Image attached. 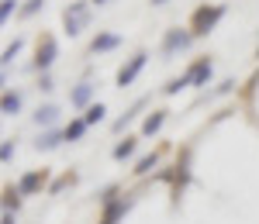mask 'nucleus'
I'll use <instances>...</instances> for the list:
<instances>
[{
    "label": "nucleus",
    "instance_id": "f257e3e1",
    "mask_svg": "<svg viewBox=\"0 0 259 224\" xmlns=\"http://www.w3.org/2000/svg\"><path fill=\"white\" fill-rule=\"evenodd\" d=\"M225 18V4H207V7H197L194 11V18H190V31H194V38H204V35H211L214 31V24Z\"/></svg>",
    "mask_w": 259,
    "mask_h": 224
},
{
    "label": "nucleus",
    "instance_id": "f03ea898",
    "mask_svg": "<svg viewBox=\"0 0 259 224\" xmlns=\"http://www.w3.org/2000/svg\"><path fill=\"white\" fill-rule=\"evenodd\" d=\"M62 21H66V31H69V38H76L83 28L90 24V0L69 4V7H66V14H62Z\"/></svg>",
    "mask_w": 259,
    "mask_h": 224
},
{
    "label": "nucleus",
    "instance_id": "7ed1b4c3",
    "mask_svg": "<svg viewBox=\"0 0 259 224\" xmlns=\"http://www.w3.org/2000/svg\"><path fill=\"white\" fill-rule=\"evenodd\" d=\"M190 41H194V31L190 28H173V31H166V41H162V55H177L183 48H190Z\"/></svg>",
    "mask_w": 259,
    "mask_h": 224
},
{
    "label": "nucleus",
    "instance_id": "20e7f679",
    "mask_svg": "<svg viewBox=\"0 0 259 224\" xmlns=\"http://www.w3.org/2000/svg\"><path fill=\"white\" fill-rule=\"evenodd\" d=\"M145 62H149V52H135L132 59L121 66V69H118V86H121V90H124L128 83H135V76L145 69Z\"/></svg>",
    "mask_w": 259,
    "mask_h": 224
},
{
    "label": "nucleus",
    "instance_id": "39448f33",
    "mask_svg": "<svg viewBox=\"0 0 259 224\" xmlns=\"http://www.w3.org/2000/svg\"><path fill=\"white\" fill-rule=\"evenodd\" d=\"M56 55H59V45H56V38H52V35H41V38H38V59H35V66L45 73V69L56 62Z\"/></svg>",
    "mask_w": 259,
    "mask_h": 224
},
{
    "label": "nucleus",
    "instance_id": "423d86ee",
    "mask_svg": "<svg viewBox=\"0 0 259 224\" xmlns=\"http://www.w3.org/2000/svg\"><path fill=\"white\" fill-rule=\"evenodd\" d=\"M41 186H45V169H35V173H28V176H21V180H18L21 197H31V193H38Z\"/></svg>",
    "mask_w": 259,
    "mask_h": 224
},
{
    "label": "nucleus",
    "instance_id": "0eeeda50",
    "mask_svg": "<svg viewBox=\"0 0 259 224\" xmlns=\"http://www.w3.org/2000/svg\"><path fill=\"white\" fill-rule=\"evenodd\" d=\"M128 207H132V200H107V204H104V217H100V224H118Z\"/></svg>",
    "mask_w": 259,
    "mask_h": 224
},
{
    "label": "nucleus",
    "instance_id": "6e6552de",
    "mask_svg": "<svg viewBox=\"0 0 259 224\" xmlns=\"http://www.w3.org/2000/svg\"><path fill=\"white\" fill-rule=\"evenodd\" d=\"M187 76H190V86H207V80H211V62L197 59V62H194V69H190Z\"/></svg>",
    "mask_w": 259,
    "mask_h": 224
},
{
    "label": "nucleus",
    "instance_id": "1a4fd4ad",
    "mask_svg": "<svg viewBox=\"0 0 259 224\" xmlns=\"http://www.w3.org/2000/svg\"><path fill=\"white\" fill-rule=\"evenodd\" d=\"M31 121L38 124V128H52V124L59 121V107L45 103V107H38V110H35V118H31Z\"/></svg>",
    "mask_w": 259,
    "mask_h": 224
},
{
    "label": "nucleus",
    "instance_id": "9d476101",
    "mask_svg": "<svg viewBox=\"0 0 259 224\" xmlns=\"http://www.w3.org/2000/svg\"><path fill=\"white\" fill-rule=\"evenodd\" d=\"M121 38L118 35H111V31H104V35H97V38L90 41V52H111V48H118Z\"/></svg>",
    "mask_w": 259,
    "mask_h": 224
},
{
    "label": "nucleus",
    "instance_id": "9b49d317",
    "mask_svg": "<svg viewBox=\"0 0 259 224\" xmlns=\"http://www.w3.org/2000/svg\"><path fill=\"white\" fill-rule=\"evenodd\" d=\"M62 142H66V135H62V131H45L35 145H38V152H52V148H59Z\"/></svg>",
    "mask_w": 259,
    "mask_h": 224
},
{
    "label": "nucleus",
    "instance_id": "f8f14e48",
    "mask_svg": "<svg viewBox=\"0 0 259 224\" xmlns=\"http://www.w3.org/2000/svg\"><path fill=\"white\" fill-rule=\"evenodd\" d=\"M87 128H90V124L83 121V118H73V121L66 124V131H62V135H66V142H80L83 135H87Z\"/></svg>",
    "mask_w": 259,
    "mask_h": 224
},
{
    "label": "nucleus",
    "instance_id": "ddd939ff",
    "mask_svg": "<svg viewBox=\"0 0 259 224\" xmlns=\"http://www.w3.org/2000/svg\"><path fill=\"white\" fill-rule=\"evenodd\" d=\"M0 110H4L7 118H14V114L21 110V97H18V93H11V90H7V93H4V100H0Z\"/></svg>",
    "mask_w": 259,
    "mask_h": 224
},
{
    "label": "nucleus",
    "instance_id": "4468645a",
    "mask_svg": "<svg viewBox=\"0 0 259 224\" xmlns=\"http://www.w3.org/2000/svg\"><path fill=\"white\" fill-rule=\"evenodd\" d=\"M162 121H166V110H152V114L145 118V124H142V131H145V135H156L162 128Z\"/></svg>",
    "mask_w": 259,
    "mask_h": 224
},
{
    "label": "nucleus",
    "instance_id": "2eb2a0df",
    "mask_svg": "<svg viewBox=\"0 0 259 224\" xmlns=\"http://www.w3.org/2000/svg\"><path fill=\"white\" fill-rule=\"evenodd\" d=\"M135 148H139V142H135V138H124V142H118V148H114V159H118V162L132 159V155H135Z\"/></svg>",
    "mask_w": 259,
    "mask_h": 224
},
{
    "label": "nucleus",
    "instance_id": "dca6fc26",
    "mask_svg": "<svg viewBox=\"0 0 259 224\" xmlns=\"http://www.w3.org/2000/svg\"><path fill=\"white\" fill-rule=\"evenodd\" d=\"M90 93H94V86H90V83H80V86L73 90V97H69V100L76 103V107H87V103H90Z\"/></svg>",
    "mask_w": 259,
    "mask_h": 224
},
{
    "label": "nucleus",
    "instance_id": "f3484780",
    "mask_svg": "<svg viewBox=\"0 0 259 224\" xmlns=\"http://www.w3.org/2000/svg\"><path fill=\"white\" fill-rule=\"evenodd\" d=\"M104 114H107V107H104V103H90V107H87V114H83V121H87V124H100V121H104Z\"/></svg>",
    "mask_w": 259,
    "mask_h": 224
},
{
    "label": "nucleus",
    "instance_id": "a211bd4d",
    "mask_svg": "<svg viewBox=\"0 0 259 224\" xmlns=\"http://www.w3.org/2000/svg\"><path fill=\"white\" fill-rule=\"evenodd\" d=\"M156 162H159V155L152 152V155H142L139 162H135V176H145V173H152L156 169Z\"/></svg>",
    "mask_w": 259,
    "mask_h": 224
},
{
    "label": "nucleus",
    "instance_id": "6ab92c4d",
    "mask_svg": "<svg viewBox=\"0 0 259 224\" xmlns=\"http://www.w3.org/2000/svg\"><path fill=\"white\" fill-rule=\"evenodd\" d=\"M18 207H21V190L18 186H14V190L7 186V190H4V210H18Z\"/></svg>",
    "mask_w": 259,
    "mask_h": 224
},
{
    "label": "nucleus",
    "instance_id": "aec40b11",
    "mask_svg": "<svg viewBox=\"0 0 259 224\" xmlns=\"http://www.w3.org/2000/svg\"><path fill=\"white\" fill-rule=\"evenodd\" d=\"M142 107H145V100H139V103H135V107H132V110H128V114H124V118H118V121H114V131H124V124L132 121V118H135V114H139Z\"/></svg>",
    "mask_w": 259,
    "mask_h": 224
},
{
    "label": "nucleus",
    "instance_id": "412c9836",
    "mask_svg": "<svg viewBox=\"0 0 259 224\" xmlns=\"http://www.w3.org/2000/svg\"><path fill=\"white\" fill-rule=\"evenodd\" d=\"M183 86H190V76H180V80H169V83H166V93L173 97V93H180Z\"/></svg>",
    "mask_w": 259,
    "mask_h": 224
},
{
    "label": "nucleus",
    "instance_id": "4be33fe9",
    "mask_svg": "<svg viewBox=\"0 0 259 224\" xmlns=\"http://www.w3.org/2000/svg\"><path fill=\"white\" fill-rule=\"evenodd\" d=\"M18 52H21V38H14V45H7V48H4V66H11Z\"/></svg>",
    "mask_w": 259,
    "mask_h": 224
},
{
    "label": "nucleus",
    "instance_id": "5701e85b",
    "mask_svg": "<svg viewBox=\"0 0 259 224\" xmlns=\"http://www.w3.org/2000/svg\"><path fill=\"white\" fill-rule=\"evenodd\" d=\"M41 7H45V0H28V4H24V11H21V14H24V18H31V14H38Z\"/></svg>",
    "mask_w": 259,
    "mask_h": 224
},
{
    "label": "nucleus",
    "instance_id": "b1692460",
    "mask_svg": "<svg viewBox=\"0 0 259 224\" xmlns=\"http://www.w3.org/2000/svg\"><path fill=\"white\" fill-rule=\"evenodd\" d=\"M14 7H18V0H4V4H0V18L7 21L11 14H14Z\"/></svg>",
    "mask_w": 259,
    "mask_h": 224
},
{
    "label": "nucleus",
    "instance_id": "393cba45",
    "mask_svg": "<svg viewBox=\"0 0 259 224\" xmlns=\"http://www.w3.org/2000/svg\"><path fill=\"white\" fill-rule=\"evenodd\" d=\"M0 159H4V162H11V159H14V142H4V148H0Z\"/></svg>",
    "mask_w": 259,
    "mask_h": 224
},
{
    "label": "nucleus",
    "instance_id": "a878e982",
    "mask_svg": "<svg viewBox=\"0 0 259 224\" xmlns=\"http://www.w3.org/2000/svg\"><path fill=\"white\" fill-rule=\"evenodd\" d=\"M69 183H73V176H62V180H56V183H52V193H62Z\"/></svg>",
    "mask_w": 259,
    "mask_h": 224
},
{
    "label": "nucleus",
    "instance_id": "bb28decb",
    "mask_svg": "<svg viewBox=\"0 0 259 224\" xmlns=\"http://www.w3.org/2000/svg\"><path fill=\"white\" fill-rule=\"evenodd\" d=\"M4 224H14V214L11 210H4Z\"/></svg>",
    "mask_w": 259,
    "mask_h": 224
},
{
    "label": "nucleus",
    "instance_id": "cd10ccee",
    "mask_svg": "<svg viewBox=\"0 0 259 224\" xmlns=\"http://www.w3.org/2000/svg\"><path fill=\"white\" fill-rule=\"evenodd\" d=\"M162 4H166V0H152V7H162Z\"/></svg>",
    "mask_w": 259,
    "mask_h": 224
},
{
    "label": "nucleus",
    "instance_id": "c85d7f7f",
    "mask_svg": "<svg viewBox=\"0 0 259 224\" xmlns=\"http://www.w3.org/2000/svg\"><path fill=\"white\" fill-rule=\"evenodd\" d=\"M90 4H97V7H100V4H107V0H90Z\"/></svg>",
    "mask_w": 259,
    "mask_h": 224
},
{
    "label": "nucleus",
    "instance_id": "c756f323",
    "mask_svg": "<svg viewBox=\"0 0 259 224\" xmlns=\"http://www.w3.org/2000/svg\"><path fill=\"white\" fill-rule=\"evenodd\" d=\"M256 59H259V52H256Z\"/></svg>",
    "mask_w": 259,
    "mask_h": 224
}]
</instances>
